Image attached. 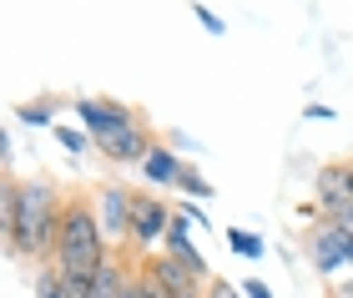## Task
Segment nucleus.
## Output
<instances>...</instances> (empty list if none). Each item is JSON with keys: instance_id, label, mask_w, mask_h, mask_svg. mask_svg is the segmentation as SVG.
Here are the masks:
<instances>
[{"instance_id": "4468645a", "label": "nucleus", "mask_w": 353, "mask_h": 298, "mask_svg": "<svg viewBox=\"0 0 353 298\" xmlns=\"http://www.w3.org/2000/svg\"><path fill=\"white\" fill-rule=\"evenodd\" d=\"M202 298H248V293H243V284H228V278H207Z\"/></svg>"}, {"instance_id": "7ed1b4c3", "label": "nucleus", "mask_w": 353, "mask_h": 298, "mask_svg": "<svg viewBox=\"0 0 353 298\" xmlns=\"http://www.w3.org/2000/svg\"><path fill=\"white\" fill-rule=\"evenodd\" d=\"M91 208H96V223H101V238L111 248L132 243V217H137V192L121 182H101L91 192Z\"/></svg>"}, {"instance_id": "1a4fd4ad", "label": "nucleus", "mask_w": 353, "mask_h": 298, "mask_svg": "<svg viewBox=\"0 0 353 298\" xmlns=\"http://www.w3.org/2000/svg\"><path fill=\"white\" fill-rule=\"evenodd\" d=\"M141 172H147V182H157V187H176V177H182V162H176V157L162 147V142H157L152 152H147V162H141Z\"/></svg>"}, {"instance_id": "412c9836", "label": "nucleus", "mask_w": 353, "mask_h": 298, "mask_svg": "<svg viewBox=\"0 0 353 298\" xmlns=\"http://www.w3.org/2000/svg\"><path fill=\"white\" fill-rule=\"evenodd\" d=\"M328 298H353V284H343V288H328Z\"/></svg>"}, {"instance_id": "39448f33", "label": "nucleus", "mask_w": 353, "mask_h": 298, "mask_svg": "<svg viewBox=\"0 0 353 298\" xmlns=\"http://www.w3.org/2000/svg\"><path fill=\"white\" fill-rule=\"evenodd\" d=\"M76 117L86 121V137L96 147H106V142H117V137L141 127L137 112H132V106H121V101H76Z\"/></svg>"}, {"instance_id": "f3484780", "label": "nucleus", "mask_w": 353, "mask_h": 298, "mask_svg": "<svg viewBox=\"0 0 353 298\" xmlns=\"http://www.w3.org/2000/svg\"><path fill=\"white\" fill-rule=\"evenodd\" d=\"M126 298H152V284H147V273H132V288H126Z\"/></svg>"}, {"instance_id": "f03ea898", "label": "nucleus", "mask_w": 353, "mask_h": 298, "mask_svg": "<svg viewBox=\"0 0 353 298\" xmlns=\"http://www.w3.org/2000/svg\"><path fill=\"white\" fill-rule=\"evenodd\" d=\"M101 263H106V238H101V223H96V208L91 197H71L66 217H61L51 268L66 278L71 298H91V278L101 273Z\"/></svg>"}, {"instance_id": "ddd939ff", "label": "nucleus", "mask_w": 353, "mask_h": 298, "mask_svg": "<svg viewBox=\"0 0 353 298\" xmlns=\"http://www.w3.org/2000/svg\"><path fill=\"white\" fill-rule=\"evenodd\" d=\"M176 187H182V192H192V197H212V182H207L197 167H182V177H176Z\"/></svg>"}, {"instance_id": "f257e3e1", "label": "nucleus", "mask_w": 353, "mask_h": 298, "mask_svg": "<svg viewBox=\"0 0 353 298\" xmlns=\"http://www.w3.org/2000/svg\"><path fill=\"white\" fill-rule=\"evenodd\" d=\"M66 202L56 192V182H21V197H15V212L0 223L6 232V248L21 253L30 263H51L56 238H61V217H66Z\"/></svg>"}, {"instance_id": "9d476101", "label": "nucleus", "mask_w": 353, "mask_h": 298, "mask_svg": "<svg viewBox=\"0 0 353 298\" xmlns=\"http://www.w3.org/2000/svg\"><path fill=\"white\" fill-rule=\"evenodd\" d=\"M36 298H71L66 278H61L51 263H41V268H36Z\"/></svg>"}, {"instance_id": "6e6552de", "label": "nucleus", "mask_w": 353, "mask_h": 298, "mask_svg": "<svg viewBox=\"0 0 353 298\" xmlns=\"http://www.w3.org/2000/svg\"><path fill=\"white\" fill-rule=\"evenodd\" d=\"M141 273H147V278H152V284L162 288L167 298H197V284H202V278L192 273L187 263H176L172 253H152Z\"/></svg>"}, {"instance_id": "a211bd4d", "label": "nucleus", "mask_w": 353, "mask_h": 298, "mask_svg": "<svg viewBox=\"0 0 353 298\" xmlns=\"http://www.w3.org/2000/svg\"><path fill=\"white\" fill-rule=\"evenodd\" d=\"M243 293L248 298H272V288L263 284V278H243Z\"/></svg>"}, {"instance_id": "dca6fc26", "label": "nucleus", "mask_w": 353, "mask_h": 298, "mask_svg": "<svg viewBox=\"0 0 353 298\" xmlns=\"http://www.w3.org/2000/svg\"><path fill=\"white\" fill-rule=\"evenodd\" d=\"M56 142L66 147V152H86L91 137H86V132H76V127H56Z\"/></svg>"}, {"instance_id": "f8f14e48", "label": "nucleus", "mask_w": 353, "mask_h": 298, "mask_svg": "<svg viewBox=\"0 0 353 298\" xmlns=\"http://www.w3.org/2000/svg\"><path fill=\"white\" fill-rule=\"evenodd\" d=\"M51 117H56V101H26V106H21V121H26V127H51Z\"/></svg>"}, {"instance_id": "6ab92c4d", "label": "nucleus", "mask_w": 353, "mask_h": 298, "mask_svg": "<svg viewBox=\"0 0 353 298\" xmlns=\"http://www.w3.org/2000/svg\"><path fill=\"white\" fill-rule=\"evenodd\" d=\"M303 117H308V121H328V117H333V106H308Z\"/></svg>"}, {"instance_id": "0eeeda50", "label": "nucleus", "mask_w": 353, "mask_h": 298, "mask_svg": "<svg viewBox=\"0 0 353 298\" xmlns=\"http://www.w3.org/2000/svg\"><path fill=\"white\" fill-rule=\"evenodd\" d=\"M313 192H318V208L328 217L353 208V162H323L318 177H313Z\"/></svg>"}, {"instance_id": "aec40b11", "label": "nucleus", "mask_w": 353, "mask_h": 298, "mask_svg": "<svg viewBox=\"0 0 353 298\" xmlns=\"http://www.w3.org/2000/svg\"><path fill=\"white\" fill-rule=\"evenodd\" d=\"M333 223H339V228H343V232H348V238H353V208H343V212H339V217H333Z\"/></svg>"}, {"instance_id": "20e7f679", "label": "nucleus", "mask_w": 353, "mask_h": 298, "mask_svg": "<svg viewBox=\"0 0 353 298\" xmlns=\"http://www.w3.org/2000/svg\"><path fill=\"white\" fill-rule=\"evenodd\" d=\"M303 248H308V263L318 273H339V268H353V238L333 223V217H323L318 228H308V238H303Z\"/></svg>"}, {"instance_id": "423d86ee", "label": "nucleus", "mask_w": 353, "mask_h": 298, "mask_svg": "<svg viewBox=\"0 0 353 298\" xmlns=\"http://www.w3.org/2000/svg\"><path fill=\"white\" fill-rule=\"evenodd\" d=\"M172 208L157 192H137V217H132V243L141 248V253H157V243H167L172 232Z\"/></svg>"}, {"instance_id": "2eb2a0df", "label": "nucleus", "mask_w": 353, "mask_h": 298, "mask_svg": "<svg viewBox=\"0 0 353 298\" xmlns=\"http://www.w3.org/2000/svg\"><path fill=\"white\" fill-rule=\"evenodd\" d=\"M192 15L202 21L207 36H222V30H228V21H217V10H212V6H192Z\"/></svg>"}, {"instance_id": "9b49d317", "label": "nucleus", "mask_w": 353, "mask_h": 298, "mask_svg": "<svg viewBox=\"0 0 353 298\" xmlns=\"http://www.w3.org/2000/svg\"><path fill=\"white\" fill-rule=\"evenodd\" d=\"M228 248H232V253H243V258H252V263L263 258V238H258V232H248V228H228Z\"/></svg>"}, {"instance_id": "4be33fe9", "label": "nucleus", "mask_w": 353, "mask_h": 298, "mask_svg": "<svg viewBox=\"0 0 353 298\" xmlns=\"http://www.w3.org/2000/svg\"><path fill=\"white\" fill-rule=\"evenodd\" d=\"M147 284H152V278H147ZM152 298H167V293H162V288H157V284H152Z\"/></svg>"}]
</instances>
